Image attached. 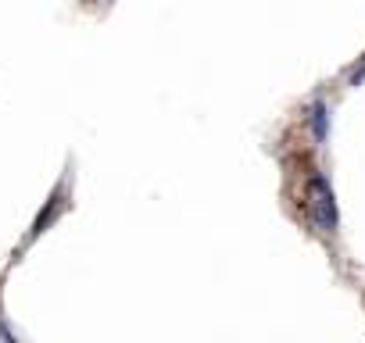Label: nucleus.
Masks as SVG:
<instances>
[{
  "mask_svg": "<svg viewBox=\"0 0 365 343\" xmlns=\"http://www.w3.org/2000/svg\"><path fill=\"white\" fill-rule=\"evenodd\" d=\"M308 207H312V222L322 233H337V197H333L329 179L322 172L308 179Z\"/></svg>",
  "mask_w": 365,
  "mask_h": 343,
  "instance_id": "1",
  "label": "nucleus"
},
{
  "mask_svg": "<svg viewBox=\"0 0 365 343\" xmlns=\"http://www.w3.org/2000/svg\"><path fill=\"white\" fill-rule=\"evenodd\" d=\"M308 122H312V133H315V140H326V133H329V111H326V104H322V101H315V104H312V111H308Z\"/></svg>",
  "mask_w": 365,
  "mask_h": 343,
  "instance_id": "2",
  "label": "nucleus"
},
{
  "mask_svg": "<svg viewBox=\"0 0 365 343\" xmlns=\"http://www.w3.org/2000/svg\"><path fill=\"white\" fill-rule=\"evenodd\" d=\"M57 211H61V197H54V200H50V211L36 218V226H33V233H29V240H33V236H40V233H43V226H50V218H54Z\"/></svg>",
  "mask_w": 365,
  "mask_h": 343,
  "instance_id": "3",
  "label": "nucleus"
}]
</instances>
